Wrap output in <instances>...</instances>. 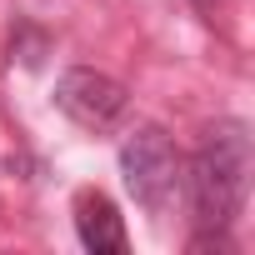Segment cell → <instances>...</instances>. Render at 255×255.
I'll use <instances>...</instances> for the list:
<instances>
[{
  "label": "cell",
  "mask_w": 255,
  "mask_h": 255,
  "mask_svg": "<svg viewBox=\"0 0 255 255\" xmlns=\"http://www.w3.org/2000/svg\"><path fill=\"white\" fill-rule=\"evenodd\" d=\"M190 210L200 230H230V220L245 205L250 190V135L240 120H225L200 140L195 160H190Z\"/></svg>",
  "instance_id": "cell-1"
},
{
  "label": "cell",
  "mask_w": 255,
  "mask_h": 255,
  "mask_svg": "<svg viewBox=\"0 0 255 255\" xmlns=\"http://www.w3.org/2000/svg\"><path fill=\"white\" fill-rule=\"evenodd\" d=\"M120 175H125L130 195L150 215H165L170 200H175V190H180V155H175L170 135L155 130V125L135 130L130 140L120 145Z\"/></svg>",
  "instance_id": "cell-2"
},
{
  "label": "cell",
  "mask_w": 255,
  "mask_h": 255,
  "mask_svg": "<svg viewBox=\"0 0 255 255\" xmlns=\"http://www.w3.org/2000/svg\"><path fill=\"white\" fill-rule=\"evenodd\" d=\"M125 105H130V95H125L120 80H110L105 70H65L55 80V110L70 115L75 125H85V130H110V125L125 115Z\"/></svg>",
  "instance_id": "cell-3"
},
{
  "label": "cell",
  "mask_w": 255,
  "mask_h": 255,
  "mask_svg": "<svg viewBox=\"0 0 255 255\" xmlns=\"http://www.w3.org/2000/svg\"><path fill=\"white\" fill-rule=\"evenodd\" d=\"M75 235L90 255H120L125 250V220L110 205V195H100V190L75 195Z\"/></svg>",
  "instance_id": "cell-4"
},
{
  "label": "cell",
  "mask_w": 255,
  "mask_h": 255,
  "mask_svg": "<svg viewBox=\"0 0 255 255\" xmlns=\"http://www.w3.org/2000/svg\"><path fill=\"white\" fill-rule=\"evenodd\" d=\"M195 10H200L205 20H215V10H220V0H195Z\"/></svg>",
  "instance_id": "cell-5"
}]
</instances>
